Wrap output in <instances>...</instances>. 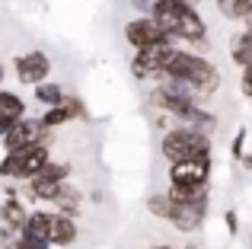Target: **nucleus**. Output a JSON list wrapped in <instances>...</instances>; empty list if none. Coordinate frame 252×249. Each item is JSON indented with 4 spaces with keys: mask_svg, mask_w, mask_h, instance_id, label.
I'll return each instance as SVG.
<instances>
[{
    "mask_svg": "<svg viewBox=\"0 0 252 249\" xmlns=\"http://www.w3.org/2000/svg\"><path fill=\"white\" fill-rule=\"evenodd\" d=\"M240 93L246 96V99H252V64H246L240 74Z\"/></svg>",
    "mask_w": 252,
    "mask_h": 249,
    "instance_id": "obj_26",
    "label": "nucleus"
},
{
    "mask_svg": "<svg viewBox=\"0 0 252 249\" xmlns=\"http://www.w3.org/2000/svg\"><path fill=\"white\" fill-rule=\"evenodd\" d=\"M16 230H10L6 224H0V249H16Z\"/></svg>",
    "mask_w": 252,
    "mask_h": 249,
    "instance_id": "obj_25",
    "label": "nucleus"
},
{
    "mask_svg": "<svg viewBox=\"0 0 252 249\" xmlns=\"http://www.w3.org/2000/svg\"><path fill=\"white\" fill-rule=\"evenodd\" d=\"M211 150H214V141H211V134H204V131H195V128H182V124H176V128H169L166 134L160 137V156L169 163H185V160H195V156H208Z\"/></svg>",
    "mask_w": 252,
    "mask_h": 249,
    "instance_id": "obj_2",
    "label": "nucleus"
},
{
    "mask_svg": "<svg viewBox=\"0 0 252 249\" xmlns=\"http://www.w3.org/2000/svg\"><path fill=\"white\" fill-rule=\"evenodd\" d=\"M166 38L169 35L150 16H134V19H128V23H125V42H128L134 51L150 48V45H160V42H166Z\"/></svg>",
    "mask_w": 252,
    "mask_h": 249,
    "instance_id": "obj_7",
    "label": "nucleus"
},
{
    "mask_svg": "<svg viewBox=\"0 0 252 249\" xmlns=\"http://www.w3.org/2000/svg\"><path fill=\"white\" fill-rule=\"evenodd\" d=\"M172 48H179L176 38H166V42H160V45L134 51V58H131V77H134V80H160L163 64H166Z\"/></svg>",
    "mask_w": 252,
    "mask_h": 249,
    "instance_id": "obj_3",
    "label": "nucleus"
},
{
    "mask_svg": "<svg viewBox=\"0 0 252 249\" xmlns=\"http://www.w3.org/2000/svg\"><path fill=\"white\" fill-rule=\"evenodd\" d=\"M70 173H74V166H70L67 160H51L48 166L42 169V176H48L51 182H61V186H64V182H70Z\"/></svg>",
    "mask_w": 252,
    "mask_h": 249,
    "instance_id": "obj_23",
    "label": "nucleus"
},
{
    "mask_svg": "<svg viewBox=\"0 0 252 249\" xmlns=\"http://www.w3.org/2000/svg\"><path fill=\"white\" fill-rule=\"evenodd\" d=\"M211 173H214V154L195 156V160H185V163H172L166 169L169 186H208Z\"/></svg>",
    "mask_w": 252,
    "mask_h": 249,
    "instance_id": "obj_4",
    "label": "nucleus"
},
{
    "mask_svg": "<svg viewBox=\"0 0 252 249\" xmlns=\"http://www.w3.org/2000/svg\"><path fill=\"white\" fill-rule=\"evenodd\" d=\"M131 10H137L141 16H150L154 13V0H131Z\"/></svg>",
    "mask_w": 252,
    "mask_h": 249,
    "instance_id": "obj_27",
    "label": "nucleus"
},
{
    "mask_svg": "<svg viewBox=\"0 0 252 249\" xmlns=\"http://www.w3.org/2000/svg\"><path fill=\"white\" fill-rule=\"evenodd\" d=\"M230 58H233V64H240V67L252 64V29H243L230 38Z\"/></svg>",
    "mask_w": 252,
    "mask_h": 249,
    "instance_id": "obj_18",
    "label": "nucleus"
},
{
    "mask_svg": "<svg viewBox=\"0 0 252 249\" xmlns=\"http://www.w3.org/2000/svg\"><path fill=\"white\" fill-rule=\"evenodd\" d=\"M160 80H176V83H185V87L195 90L198 99H208L220 90V70L208 61L204 55L191 48H172L166 64H163V77Z\"/></svg>",
    "mask_w": 252,
    "mask_h": 249,
    "instance_id": "obj_1",
    "label": "nucleus"
},
{
    "mask_svg": "<svg viewBox=\"0 0 252 249\" xmlns=\"http://www.w3.org/2000/svg\"><path fill=\"white\" fill-rule=\"evenodd\" d=\"M13 70H16V80L23 87H38V83L48 80L51 74V58L45 51H26V55L13 58Z\"/></svg>",
    "mask_w": 252,
    "mask_h": 249,
    "instance_id": "obj_5",
    "label": "nucleus"
},
{
    "mask_svg": "<svg viewBox=\"0 0 252 249\" xmlns=\"http://www.w3.org/2000/svg\"><path fill=\"white\" fill-rule=\"evenodd\" d=\"M80 201H83L80 188L70 186V182H64L61 192H58V198L51 201V205H55V211H58V214H67V218H74V220H77V214H80Z\"/></svg>",
    "mask_w": 252,
    "mask_h": 249,
    "instance_id": "obj_16",
    "label": "nucleus"
},
{
    "mask_svg": "<svg viewBox=\"0 0 252 249\" xmlns=\"http://www.w3.org/2000/svg\"><path fill=\"white\" fill-rule=\"evenodd\" d=\"M26 192H29L35 201H55V198H58V192H61V182H51L48 176H42V173H38L35 179H29Z\"/></svg>",
    "mask_w": 252,
    "mask_h": 249,
    "instance_id": "obj_19",
    "label": "nucleus"
},
{
    "mask_svg": "<svg viewBox=\"0 0 252 249\" xmlns=\"http://www.w3.org/2000/svg\"><path fill=\"white\" fill-rule=\"evenodd\" d=\"M240 166L246 169V173H252V154H243L240 156Z\"/></svg>",
    "mask_w": 252,
    "mask_h": 249,
    "instance_id": "obj_29",
    "label": "nucleus"
},
{
    "mask_svg": "<svg viewBox=\"0 0 252 249\" xmlns=\"http://www.w3.org/2000/svg\"><path fill=\"white\" fill-rule=\"evenodd\" d=\"M217 13H220L223 19H230V23H240V19L249 16V6L252 0H214Z\"/></svg>",
    "mask_w": 252,
    "mask_h": 249,
    "instance_id": "obj_20",
    "label": "nucleus"
},
{
    "mask_svg": "<svg viewBox=\"0 0 252 249\" xmlns=\"http://www.w3.org/2000/svg\"><path fill=\"white\" fill-rule=\"evenodd\" d=\"M246 134H249V131L240 128V131L233 134V141H230V156H233V160H240V156L246 154V150H243V147H246Z\"/></svg>",
    "mask_w": 252,
    "mask_h": 249,
    "instance_id": "obj_24",
    "label": "nucleus"
},
{
    "mask_svg": "<svg viewBox=\"0 0 252 249\" xmlns=\"http://www.w3.org/2000/svg\"><path fill=\"white\" fill-rule=\"evenodd\" d=\"M166 195L172 198V205H195V201L211 198V188L208 186H169Z\"/></svg>",
    "mask_w": 252,
    "mask_h": 249,
    "instance_id": "obj_17",
    "label": "nucleus"
},
{
    "mask_svg": "<svg viewBox=\"0 0 252 249\" xmlns=\"http://www.w3.org/2000/svg\"><path fill=\"white\" fill-rule=\"evenodd\" d=\"M147 249H176V246H169V243H157V246H147Z\"/></svg>",
    "mask_w": 252,
    "mask_h": 249,
    "instance_id": "obj_30",
    "label": "nucleus"
},
{
    "mask_svg": "<svg viewBox=\"0 0 252 249\" xmlns=\"http://www.w3.org/2000/svg\"><path fill=\"white\" fill-rule=\"evenodd\" d=\"M35 99L42 102L45 109H55L64 102V87L61 83H38L35 87Z\"/></svg>",
    "mask_w": 252,
    "mask_h": 249,
    "instance_id": "obj_21",
    "label": "nucleus"
},
{
    "mask_svg": "<svg viewBox=\"0 0 252 249\" xmlns=\"http://www.w3.org/2000/svg\"><path fill=\"white\" fill-rule=\"evenodd\" d=\"M45 134H48V131L38 124V119H29V115H26L23 122H16L10 131H6L0 144H3L6 154H13V150H23V147H32V144L45 141Z\"/></svg>",
    "mask_w": 252,
    "mask_h": 249,
    "instance_id": "obj_8",
    "label": "nucleus"
},
{
    "mask_svg": "<svg viewBox=\"0 0 252 249\" xmlns=\"http://www.w3.org/2000/svg\"><path fill=\"white\" fill-rule=\"evenodd\" d=\"M204 218H208V201H195V205H176V208H172L169 224L176 227L179 233H195V230H201Z\"/></svg>",
    "mask_w": 252,
    "mask_h": 249,
    "instance_id": "obj_11",
    "label": "nucleus"
},
{
    "mask_svg": "<svg viewBox=\"0 0 252 249\" xmlns=\"http://www.w3.org/2000/svg\"><path fill=\"white\" fill-rule=\"evenodd\" d=\"M26 119V99L13 90H0V122L16 124Z\"/></svg>",
    "mask_w": 252,
    "mask_h": 249,
    "instance_id": "obj_14",
    "label": "nucleus"
},
{
    "mask_svg": "<svg viewBox=\"0 0 252 249\" xmlns=\"http://www.w3.org/2000/svg\"><path fill=\"white\" fill-rule=\"evenodd\" d=\"M80 240V227H77L74 218L67 214H51V227H48V243L58 249H67Z\"/></svg>",
    "mask_w": 252,
    "mask_h": 249,
    "instance_id": "obj_12",
    "label": "nucleus"
},
{
    "mask_svg": "<svg viewBox=\"0 0 252 249\" xmlns=\"http://www.w3.org/2000/svg\"><path fill=\"white\" fill-rule=\"evenodd\" d=\"M3 77H6V67L0 64V90H3Z\"/></svg>",
    "mask_w": 252,
    "mask_h": 249,
    "instance_id": "obj_31",
    "label": "nucleus"
},
{
    "mask_svg": "<svg viewBox=\"0 0 252 249\" xmlns=\"http://www.w3.org/2000/svg\"><path fill=\"white\" fill-rule=\"evenodd\" d=\"M74 119H86V106H83L80 96H64L61 106L45 109V112L38 115V124H42L45 131H51V128H61V124L74 122Z\"/></svg>",
    "mask_w": 252,
    "mask_h": 249,
    "instance_id": "obj_9",
    "label": "nucleus"
},
{
    "mask_svg": "<svg viewBox=\"0 0 252 249\" xmlns=\"http://www.w3.org/2000/svg\"><path fill=\"white\" fill-rule=\"evenodd\" d=\"M48 227H51V211H29V218H26L19 233L29 240H38V243H48Z\"/></svg>",
    "mask_w": 252,
    "mask_h": 249,
    "instance_id": "obj_15",
    "label": "nucleus"
},
{
    "mask_svg": "<svg viewBox=\"0 0 252 249\" xmlns=\"http://www.w3.org/2000/svg\"><path fill=\"white\" fill-rule=\"evenodd\" d=\"M223 224H227L230 233H240V218H236V211H223Z\"/></svg>",
    "mask_w": 252,
    "mask_h": 249,
    "instance_id": "obj_28",
    "label": "nucleus"
},
{
    "mask_svg": "<svg viewBox=\"0 0 252 249\" xmlns=\"http://www.w3.org/2000/svg\"><path fill=\"white\" fill-rule=\"evenodd\" d=\"M13 154L19 156V182L35 179V176L51 163V150H48V144H45V141L32 144V147H23V150H13Z\"/></svg>",
    "mask_w": 252,
    "mask_h": 249,
    "instance_id": "obj_10",
    "label": "nucleus"
},
{
    "mask_svg": "<svg viewBox=\"0 0 252 249\" xmlns=\"http://www.w3.org/2000/svg\"><path fill=\"white\" fill-rule=\"evenodd\" d=\"M172 38H176V42L191 45V48H201V45L208 42V23H204V16L195 10V3H185V10H182V16H179V23H176Z\"/></svg>",
    "mask_w": 252,
    "mask_h": 249,
    "instance_id": "obj_6",
    "label": "nucleus"
},
{
    "mask_svg": "<svg viewBox=\"0 0 252 249\" xmlns=\"http://www.w3.org/2000/svg\"><path fill=\"white\" fill-rule=\"evenodd\" d=\"M26 218H29V208L23 205V198H19L16 192H13V186H6V201L0 205V224H6L10 230H23Z\"/></svg>",
    "mask_w": 252,
    "mask_h": 249,
    "instance_id": "obj_13",
    "label": "nucleus"
},
{
    "mask_svg": "<svg viewBox=\"0 0 252 249\" xmlns=\"http://www.w3.org/2000/svg\"><path fill=\"white\" fill-rule=\"evenodd\" d=\"M172 208H176V205H172V198H169L166 192L147 195V211L154 214L157 220H169V218H172Z\"/></svg>",
    "mask_w": 252,
    "mask_h": 249,
    "instance_id": "obj_22",
    "label": "nucleus"
}]
</instances>
